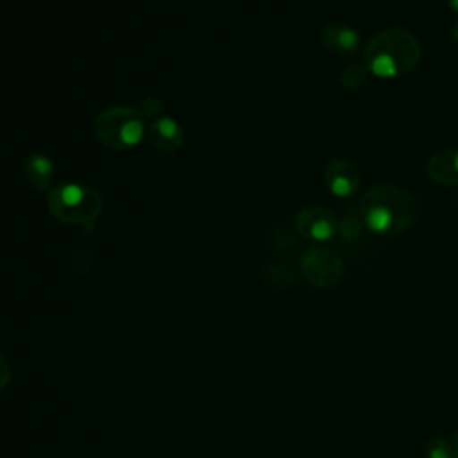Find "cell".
Instances as JSON below:
<instances>
[{"label": "cell", "mask_w": 458, "mask_h": 458, "mask_svg": "<svg viewBox=\"0 0 458 458\" xmlns=\"http://www.w3.org/2000/svg\"><path fill=\"white\" fill-rule=\"evenodd\" d=\"M356 211L367 231L379 236H392L415 224L419 200L404 188L377 184L361 195Z\"/></svg>", "instance_id": "obj_1"}, {"label": "cell", "mask_w": 458, "mask_h": 458, "mask_svg": "<svg viewBox=\"0 0 458 458\" xmlns=\"http://www.w3.org/2000/svg\"><path fill=\"white\" fill-rule=\"evenodd\" d=\"M422 57L419 38L401 27L376 32L363 48V64L377 79H395L410 73Z\"/></svg>", "instance_id": "obj_2"}, {"label": "cell", "mask_w": 458, "mask_h": 458, "mask_svg": "<svg viewBox=\"0 0 458 458\" xmlns=\"http://www.w3.org/2000/svg\"><path fill=\"white\" fill-rule=\"evenodd\" d=\"M48 213L61 224L86 225L93 224L102 213L100 193L86 184L64 182L48 190Z\"/></svg>", "instance_id": "obj_3"}, {"label": "cell", "mask_w": 458, "mask_h": 458, "mask_svg": "<svg viewBox=\"0 0 458 458\" xmlns=\"http://www.w3.org/2000/svg\"><path fill=\"white\" fill-rule=\"evenodd\" d=\"M95 134L111 150H129L145 136V122L138 109L113 106L95 118Z\"/></svg>", "instance_id": "obj_4"}, {"label": "cell", "mask_w": 458, "mask_h": 458, "mask_svg": "<svg viewBox=\"0 0 458 458\" xmlns=\"http://www.w3.org/2000/svg\"><path fill=\"white\" fill-rule=\"evenodd\" d=\"M301 276L315 288H333L344 276V261L329 247H311L301 256Z\"/></svg>", "instance_id": "obj_5"}, {"label": "cell", "mask_w": 458, "mask_h": 458, "mask_svg": "<svg viewBox=\"0 0 458 458\" xmlns=\"http://www.w3.org/2000/svg\"><path fill=\"white\" fill-rule=\"evenodd\" d=\"M297 233L311 242H329L336 236V216L322 206H306L295 215Z\"/></svg>", "instance_id": "obj_6"}, {"label": "cell", "mask_w": 458, "mask_h": 458, "mask_svg": "<svg viewBox=\"0 0 458 458\" xmlns=\"http://www.w3.org/2000/svg\"><path fill=\"white\" fill-rule=\"evenodd\" d=\"M322 177H324L326 188L336 199H349L356 195L360 190L361 174L358 166L345 157H335L327 161V165L324 166Z\"/></svg>", "instance_id": "obj_7"}, {"label": "cell", "mask_w": 458, "mask_h": 458, "mask_svg": "<svg viewBox=\"0 0 458 458\" xmlns=\"http://www.w3.org/2000/svg\"><path fill=\"white\" fill-rule=\"evenodd\" d=\"M426 175L440 186H458V147H445L429 156Z\"/></svg>", "instance_id": "obj_8"}, {"label": "cell", "mask_w": 458, "mask_h": 458, "mask_svg": "<svg viewBox=\"0 0 458 458\" xmlns=\"http://www.w3.org/2000/svg\"><path fill=\"white\" fill-rule=\"evenodd\" d=\"M320 41L326 50L336 55H352L360 48L361 38L356 29L345 23H327L320 32Z\"/></svg>", "instance_id": "obj_9"}, {"label": "cell", "mask_w": 458, "mask_h": 458, "mask_svg": "<svg viewBox=\"0 0 458 458\" xmlns=\"http://www.w3.org/2000/svg\"><path fill=\"white\" fill-rule=\"evenodd\" d=\"M150 143L163 152H175L184 143L182 127L170 116H161L150 122L147 129Z\"/></svg>", "instance_id": "obj_10"}, {"label": "cell", "mask_w": 458, "mask_h": 458, "mask_svg": "<svg viewBox=\"0 0 458 458\" xmlns=\"http://www.w3.org/2000/svg\"><path fill=\"white\" fill-rule=\"evenodd\" d=\"M23 177L25 181L39 191H47L50 188V181L54 177V163L50 157H47L45 154H30L23 166H21Z\"/></svg>", "instance_id": "obj_11"}, {"label": "cell", "mask_w": 458, "mask_h": 458, "mask_svg": "<svg viewBox=\"0 0 458 458\" xmlns=\"http://www.w3.org/2000/svg\"><path fill=\"white\" fill-rule=\"evenodd\" d=\"M365 225L358 215V211H347L344 218L336 225V234L345 242H358L361 240Z\"/></svg>", "instance_id": "obj_12"}, {"label": "cell", "mask_w": 458, "mask_h": 458, "mask_svg": "<svg viewBox=\"0 0 458 458\" xmlns=\"http://www.w3.org/2000/svg\"><path fill=\"white\" fill-rule=\"evenodd\" d=\"M367 75H369V70L363 63H351L340 72L338 81H340L342 88L352 91V89H358L365 84Z\"/></svg>", "instance_id": "obj_13"}, {"label": "cell", "mask_w": 458, "mask_h": 458, "mask_svg": "<svg viewBox=\"0 0 458 458\" xmlns=\"http://www.w3.org/2000/svg\"><path fill=\"white\" fill-rule=\"evenodd\" d=\"M426 458H451V444L442 437H433L424 447Z\"/></svg>", "instance_id": "obj_14"}, {"label": "cell", "mask_w": 458, "mask_h": 458, "mask_svg": "<svg viewBox=\"0 0 458 458\" xmlns=\"http://www.w3.org/2000/svg\"><path fill=\"white\" fill-rule=\"evenodd\" d=\"M141 113V116H148V114H156L159 111V102L156 97H147L141 104V109H138Z\"/></svg>", "instance_id": "obj_15"}, {"label": "cell", "mask_w": 458, "mask_h": 458, "mask_svg": "<svg viewBox=\"0 0 458 458\" xmlns=\"http://www.w3.org/2000/svg\"><path fill=\"white\" fill-rule=\"evenodd\" d=\"M11 381V369L7 360L0 354V390H4Z\"/></svg>", "instance_id": "obj_16"}, {"label": "cell", "mask_w": 458, "mask_h": 458, "mask_svg": "<svg viewBox=\"0 0 458 458\" xmlns=\"http://www.w3.org/2000/svg\"><path fill=\"white\" fill-rule=\"evenodd\" d=\"M449 444H451V458H458V431L451 435Z\"/></svg>", "instance_id": "obj_17"}, {"label": "cell", "mask_w": 458, "mask_h": 458, "mask_svg": "<svg viewBox=\"0 0 458 458\" xmlns=\"http://www.w3.org/2000/svg\"><path fill=\"white\" fill-rule=\"evenodd\" d=\"M451 38H453V41L458 45V20L453 23V27H451Z\"/></svg>", "instance_id": "obj_18"}, {"label": "cell", "mask_w": 458, "mask_h": 458, "mask_svg": "<svg viewBox=\"0 0 458 458\" xmlns=\"http://www.w3.org/2000/svg\"><path fill=\"white\" fill-rule=\"evenodd\" d=\"M445 4H447V7H449L453 13L458 14V0H445Z\"/></svg>", "instance_id": "obj_19"}]
</instances>
